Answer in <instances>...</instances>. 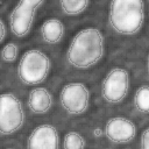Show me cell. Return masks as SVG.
<instances>
[{"mask_svg": "<svg viewBox=\"0 0 149 149\" xmlns=\"http://www.w3.org/2000/svg\"><path fill=\"white\" fill-rule=\"evenodd\" d=\"M104 134L114 144H127L136 137L137 127L133 120L126 116H112L105 123Z\"/></svg>", "mask_w": 149, "mask_h": 149, "instance_id": "ba28073f", "label": "cell"}, {"mask_svg": "<svg viewBox=\"0 0 149 149\" xmlns=\"http://www.w3.org/2000/svg\"><path fill=\"white\" fill-rule=\"evenodd\" d=\"M147 70H148V73H149V54L147 56Z\"/></svg>", "mask_w": 149, "mask_h": 149, "instance_id": "ac0fdd59", "label": "cell"}, {"mask_svg": "<svg viewBox=\"0 0 149 149\" xmlns=\"http://www.w3.org/2000/svg\"><path fill=\"white\" fill-rule=\"evenodd\" d=\"M7 36V24L3 19H0V42L3 43Z\"/></svg>", "mask_w": 149, "mask_h": 149, "instance_id": "e0dca14e", "label": "cell"}, {"mask_svg": "<svg viewBox=\"0 0 149 149\" xmlns=\"http://www.w3.org/2000/svg\"><path fill=\"white\" fill-rule=\"evenodd\" d=\"M43 5V0L19 1L8 15V24L12 34L19 38L28 36L33 28L36 13Z\"/></svg>", "mask_w": 149, "mask_h": 149, "instance_id": "5b68a950", "label": "cell"}, {"mask_svg": "<svg viewBox=\"0 0 149 149\" xmlns=\"http://www.w3.org/2000/svg\"><path fill=\"white\" fill-rule=\"evenodd\" d=\"M63 149H85L86 148V139L77 130H69L64 134L63 140Z\"/></svg>", "mask_w": 149, "mask_h": 149, "instance_id": "4fadbf2b", "label": "cell"}, {"mask_svg": "<svg viewBox=\"0 0 149 149\" xmlns=\"http://www.w3.org/2000/svg\"><path fill=\"white\" fill-rule=\"evenodd\" d=\"M146 3L141 0H116L109 3V26L120 35L137 34L143 27Z\"/></svg>", "mask_w": 149, "mask_h": 149, "instance_id": "7a4b0ae2", "label": "cell"}, {"mask_svg": "<svg viewBox=\"0 0 149 149\" xmlns=\"http://www.w3.org/2000/svg\"><path fill=\"white\" fill-rule=\"evenodd\" d=\"M27 105L34 114H47L54 105V95L44 86H34L28 93Z\"/></svg>", "mask_w": 149, "mask_h": 149, "instance_id": "30bf717a", "label": "cell"}, {"mask_svg": "<svg viewBox=\"0 0 149 149\" xmlns=\"http://www.w3.org/2000/svg\"><path fill=\"white\" fill-rule=\"evenodd\" d=\"M19 57V45L15 42H7L2 45L1 58L5 63H14Z\"/></svg>", "mask_w": 149, "mask_h": 149, "instance_id": "9a60e30c", "label": "cell"}, {"mask_svg": "<svg viewBox=\"0 0 149 149\" xmlns=\"http://www.w3.org/2000/svg\"><path fill=\"white\" fill-rule=\"evenodd\" d=\"M59 146L58 129L50 123L38 125L27 137V149H59Z\"/></svg>", "mask_w": 149, "mask_h": 149, "instance_id": "9c48e42d", "label": "cell"}, {"mask_svg": "<svg viewBox=\"0 0 149 149\" xmlns=\"http://www.w3.org/2000/svg\"><path fill=\"white\" fill-rule=\"evenodd\" d=\"M51 70V59L40 49L26 50L17 63V77L27 86H38L47 80Z\"/></svg>", "mask_w": 149, "mask_h": 149, "instance_id": "3957f363", "label": "cell"}, {"mask_svg": "<svg viewBox=\"0 0 149 149\" xmlns=\"http://www.w3.org/2000/svg\"><path fill=\"white\" fill-rule=\"evenodd\" d=\"M58 98L62 108L68 114L78 116L88 109L91 91L83 81H70L61 88Z\"/></svg>", "mask_w": 149, "mask_h": 149, "instance_id": "52a82bcc", "label": "cell"}, {"mask_svg": "<svg viewBox=\"0 0 149 149\" xmlns=\"http://www.w3.org/2000/svg\"><path fill=\"white\" fill-rule=\"evenodd\" d=\"M40 34L45 43L57 44L65 35V24L61 19L48 17L42 22L40 27Z\"/></svg>", "mask_w": 149, "mask_h": 149, "instance_id": "8fae6325", "label": "cell"}, {"mask_svg": "<svg viewBox=\"0 0 149 149\" xmlns=\"http://www.w3.org/2000/svg\"><path fill=\"white\" fill-rule=\"evenodd\" d=\"M62 12L69 16H76L84 13L91 5L87 0H62L58 2Z\"/></svg>", "mask_w": 149, "mask_h": 149, "instance_id": "7c38bea8", "label": "cell"}, {"mask_svg": "<svg viewBox=\"0 0 149 149\" xmlns=\"http://www.w3.org/2000/svg\"><path fill=\"white\" fill-rule=\"evenodd\" d=\"M26 121L22 101L13 92H3L0 97V133L2 136L19 132Z\"/></svg>", "mask_w": 149, "mask_h": 149, "instance_id": "277c9868", "label": "cell"}, {"mask_svg": "<svg viewBox=\"0 0 149 149\" xmlns=\"http://www.w3.org/2000/svg\"><path fill=\"white\" fill-rule=\"evenodd\" d=\"M130 90V74L126 68H112L101 81V97L108 104L122 102Z\"/></svg>", "mask_w": 149, "mask_h": 149, "instance_id": "8992f818", "label": "cell"}, {"mask_svg": "<svg viewBox=\"0 0 149 149\" xmlns=\"http://www.w3.org/2000/svg\"><path fill=\"white\" fill-rule=\"evenodd\" d=\"M140 146L141 149H149V126L144 128L140 135Z\"/></svg>", "mask_w": 149, "mask_h": 149, "instance_id": "2e32d148", "label": "cell"}, {"mask_svg": "<svg viewBox=\"0 0 149 149\" xmlns=\"http://www.w3.org/2000/svg\"><path fill=\"white\" fill-rule=\"evenodd\" d=\"M105 56V36L97 27L78 30L66 49V62L74 69L87 70L97 65Z\"/></svg>", "mask_w": 149, "mask_h": 149, "instance_id": "6da1fadb", "label": "cell"}, {"mask_svg": "<svg viewBox=\"0 0 149 149\" xmlns=\"http://www.w3.org/2000/svg\"><path fill=\"white\" fill-rule=\"evenodd\" d=\"M133 102L139 112L144 114L149 113V85H142L136 90Z\"/></svg>", "mask_w": 149, "mask_h": 149, "instance_id": "5bb4252c", "label": "cell"}, {"mask_svg": "<svg viewBox=\"0 0 149 149\" xmlns=\"http://www.w3.org/2000/svg\"><path fill=\"white\" fill-rule=\"evenodd\" d=\"M6 149H14V148H6Z\"/></svg>", "mask_w": 149, "mask_h": 149, "instance_id": "d6986e66", "label": "cell"}]
</instances>
